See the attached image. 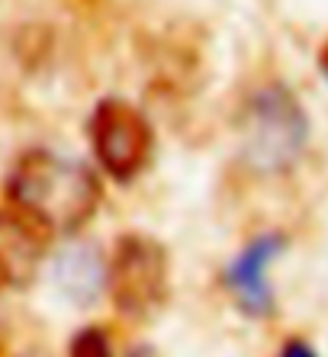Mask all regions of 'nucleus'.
<instances>
[{
  "instance_id": "1",
  "label": "nucleus",
  "mask_w": 328,
  "mask_h": 357,
  "mask_svg": "<svg viewBox=\"0 0 328 357\" xmlns=\"http://www.w3.org/2000/svg\"><path fill=\"white\" fill-rule=\"evenodd\" d=\"M7 199L49 235H74L100 209L103 187L84 161L49 149H33L10 167Z\"/></svg>"
},
{
  "instance_id": "2",
  "label": "nucleus",
  "mask_w": 328,
  "mask_h": 357,
  "mask_svg": "<svg viewBox=\"0 0 328 357\" xmlns=\"http://www.w3.org/2000/svg\"><path fill=\"white\" fill-rule=\"evenodd\" d=\"M309 142V116L299 100L271 81L248 93L238 113V149L258 174H283L299 161Z\"/></svg>"
},
{
  "instance_id": "3",
  "label": "nucleus",
  "mask_w": 328,
  "mask_h": 357,
  "mask_svg": "<svg viewBox=\"0 0 328 357\" xmlns=\"http://www.w3.org/2000/svg\"><path fill=\"white\" fill-rule=\"evenodd\" d=\"M107 293L129 322H151L171 296V258L158 238L142 232L119 235L107 261Z\"/></svg>"
},
{
  "instance_id": "4",
  "label": "nucleus",
  "mask_w": 328,
  "mask_h": 357,
  "mask_svg": "<svg viewBox=\"0 0 328 357\" xmlns=\"http://www.w3.org/2000/svg\"><path fill=\"white\" fill-rule=\"evenodd\" d=\"M91 145L97 165L113 181L129 183L142 174L155 151V132L142 109L119 97L100 100L91 116Z\"/></svg>"
},
{
  "instance_id": "5",
  "label": "nucleus",
  "mask_w": 328,
  "mask_h": 357,
  "mask_svg": "<svg viewBox=\"0 0 328 357\" xmlns=\"http://www.w3.org/2000/svg\"><path fill=\"white\" fill-rule=\"evenodd\" d=\"M287 248V238L280 232H264V235H255L248 241L245 248L238 251L235 258L225 264V290L232 293L235 306L251 319H267L277 309V299H274V290H271V264L283 255Z\"/></svg>"
},
{
  "instance_id": "6",
  "label": "nucleus",
  "mask_w": 328,
  "mask_h": 357,
  "mask_svg": "<svg viewBox=\"0 0 328 357\" xmlns=\"http://www.w3.org/2000/svg\"><path fill=\"white\" fill-rule=\"evenodd\" d=\"M52 235L20 209H0V290H26L45 264Z\"/></svg>"
},
{
  "instance_id": "7",
  "label": "nucleus",
  "mask_w": 328,
  "mask_h": 357,
  "mask_svg": "<svg viewBox=\"0 0 328 357\" xmlns=\"http://www.w3.org/2000/svg\"><path fill=\"white\" fill-rule=\"evenodd\" d=\"M55 280L74 306H91L100 290H107V264L94 248L74 245L55 264Z\"/></svg>"
},
{
  "instance_id": "8",
  "label": "nucleus",
  "mask_w": 328,
  "mask_h": 357,
  "mask_svg": "<svg viewBox=\"0 0 328 357\" xmlns=\"http://www.w3.org/2000/svg\"><path fill=\"white\" fill-rule=\"evenodd\" d=\"M68 357H113L110 332L100 325H84L81 332H74L71 344H68Z\"/></svg>"
},
{
  "instance_id": "9",
  "label": "nucleus",
  "mask_w": 328,
  "mask_h": 357,
  "mask_svg": "<svg viewBox=\"0 0 328 357\" xmlns=\"http://www.w3.org/2000/svg\"><path fill=\"white\" fill-rule=\"evenodd\" d=\"M280 357H319V354L306 338H287L283 348H280Z\"/></svg>"
},
{
  "instance_id": "10",
  "label": "nucleus",
  "mask_w": 328,
  "mask_h": 357,
  "mask_svg": "<svg viewBox=\"0 0 328 357\" xmlns=\"http://www.w3.org/2000/svg\"><path fill=\"white\" fill-rule=\"evenodd\" d=\"M319 71L328 77V39H325V45L319 49Z\"/></svg>"
},
{
  "instance_id": "11",
  "label": "nucleus",
  "mask_w": 328,
  "mask_h": 357,
  "mask_svg": "<svg viewBox=\"0 0 328 357\" xmlns=\"http://www.w3.org/2000/svg\"><path fill=\"white\" fill-rule=\"evenodd\" d=\"M23 357H42V354H23Z\"/></svg>"
}]
</instances>
